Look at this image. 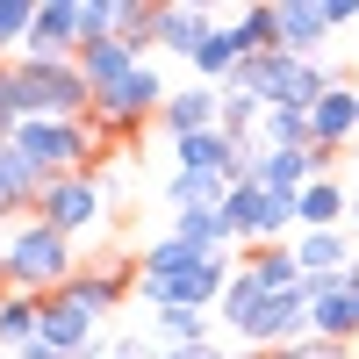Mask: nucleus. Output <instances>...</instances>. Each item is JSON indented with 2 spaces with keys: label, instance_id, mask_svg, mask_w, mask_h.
I'll return each mask as SVG.
<instances>
[{
  "label": "nucleus",
  "instance_id": "nucleus-1",
  "mask_svg": "<svg viewBox=\"0 0 359 359\" xmlns=\"http://www.w3.org/2000/svg\"><path fill=\"white\" fill-rule=\"evenodd\" d=\"M230 273H237L230 252H194V245H180L172 230L137 252V294L151 309H216Z\"/></svg>",
  "mask_w": 359,
  "mask_h": 359
},
{
  "label": "nucleus",
  "instance_id": "nucleus-2",
  "mask_svg": "<svg viewBox=\"0 0 359 359\" xmlns=\"http://www.w3.org/2000/svg\"><path fill=\"white\" fill-rule=\"evenodd\" d=\"M79 273V259H72V237H57L50 223H15L8 230V252H0V287H15V294H57Z\"/></svg>",
  "mask_w": 359,
  "mask_h": 359
},
{
  "label": "nucleus",
  "instance_id": "nucleus-3",
  "mask_svg": "<svg viewBox=\"0 0 359 359\" xmlns=\"http://www.w3.org/2000/svg\"><path fill=\"white\" fill-rule=\"evenodd\" d=\"M22 72V101H29V123H79L94 115V86H86L79 57H15Z\"/></svg>",
  "mask_w": 359,
  "mask_h": 359
},
{
  "label": "nucleus",
  "instance_id": "nucleus-4",
  "mask_svg": "<svg viewBox=\"0 0 359 359\" xmlns=\"http://www.w3.org/2000/svg\"><path fill=\"white\" fill-rule=\"evenodd\" d=\"M223 223H230V237L245 252H259V245H294V201L287 194H266L259 180H237V187L223 194Z\"/></svg>",
  "mask_w": 359,
  "mask_h": 359
},
{
  "label": "nucleus",
  "instance_id": "nucleus-5",
  "mask_svg": "<svg viewBox=\"0 0 359 359\" xmlns=\"http://www.w3.org/2000/svg\"><path fill=\"white\" fill-rule=\"evenodd\" d=\"M101 216H108V180L101 172H65V180H50L43 201H36V223H50L57 237H72V245L94 237Z\"/></svg>",
  "mask_w": 359,
  "mask_h": 359
},
{
  "label": "nucleus",
  "instance_id": "nucleus-6",
  "mask_svg": "<svg viewBox=\"0 0 359 359\" xmlns=\"http://www.w3.org/2000/svg\"><path fill=\"white\" fill-rule=\"evenodd\" d=\"M158 108H165V79H158L151 57H144L130 79H115L108 94H94V123H101L108 137H130V130H144V123H158Z\"/></svg>",
  "mask_w": 359,
  "mask_h": 359
},
{
  "label": "nucleus",
  "instance_id": "nucleus-7",
  "mask_svg": "<svg viewBox=\"0 0 359 359\" xmlns=\"http://www.w3.org/2000/svg\"><path fill=\"white\" fill-rule=\"evenodd\" d=\"M237 338H245V352H266V359H280L287 345H302V338H309V280H302V287L266 294L259 316H252Z\"/></svg>",
  "mask_w": 359,
  "mask_h": 359
},
{
  "label": "nucleus",
  "instance_id": "nucleus-8",
  "mask_svg": "<svg viewBox=\"0 0 359 359\" xmlns=\"http://www.w3.org/2000/svg\"><path fill=\"white\" fill-rule=\"evenodd\" d=\"M309 338H323V345L359 338V266L331 273V280H309Z\"/></svg>",
  "mask_w": 359,
  "mask_h": 359
},
{
  "label": "nucleus",
  "instance_id": "nucleus-9",
  "mask_svg": "<svg viewBox=\"0 0 359 359\" xmlns=\"http://www.w3.org/2000/svg\"><path fill=\"white\" fill-rule=\"evenodd\" d=\"M359 22V0H287L280 8V50L287 57H316V43L331 29H352Z\"/></svg>",
  "mask_w": 359,
  "mask_h": 359
},
{
  "label": "nucleus",
  "instance_id": "nucleus-10",
  "mask_svg": "<svg viewBox=\"0 0 359 359\" xmlns=\"http://www.w3.org/2000/svg\"><path fill=\"white\" fill-rule=\"evenodd\" d=\"M36 338H43L57 359H101V352H108L101 323L86 316V309H72L65 294H43V323H36Z\"/></svg>",
  "mask_w": 359,
  "mask_h": 359
},
{
  "label": "nucleus",
  "instance_id": "nucleus-11",
  "mask_svg": "<svg viewBox=\"0 0 359 359\" xmlns=\"http://www.w3.org/2000/svg\"><path fill=\"white\" fill-rule=\"evenodd\" d=\"M323 172H331V158H323L316 144H302V151H259V158L245 165V180H259L266 194H287V201L302 194L309 180H323Z\"/></svg>",
  "mask_w": 359,
  "mask_h": 359
},
{
  "label": "nucleus",
  "instance_id": "nucleus-12",
  "mask_svg": "<svg viewBox=\"0 0 359 359\" xmlns=\"http://www.w3.org/2000/svg\"><path fill=\"white\" fill-rule=\"evenodd\" d=\"M216 123H223V86H180V94H165V108H158V130L172 144H187V137L216 130Z\"/></svg>",
  "mask_w": 359,
  "mask_h": 359
},
{
  "label": "nucleus",
  "instance_id": "nucleus-13",
  "mask_svg": "<svg viewBox=\"0 0 359 359\" xmlns=\"http://www.w3.org/2000/svg\"><path fill=\"white\" fill-rule=\"evenodd\" d=\"M309 144L323 158H338L345 144H359V94H352V86H331V94L309 108Z\"/></svg>",
  "mask_w": 359,
  "mask_h": 359
},
{
  "label": "nucleus",
  "instance_id": "nucleus-14",
  "mask_svg": "<svg viewBox=\"0 0 359 359\" xmlns=\"http://www.w3.org/2000/svg\"><path fill=\"white\" fill-rule=\"evenodd\" d=\"M22 57H79V0H36V29Z\"/></svg>",
  "mask_w": 359,
  "mask_h": 359
},
{
  "label": "nucleus",
  "instance_id": "nucleus-15",
  "mask_svg": "<svg viewBox=\"0 0 359 359\" xmlns=\"http://www.w3.org/2000/svg\"><path fill=\"white\" fill-rule=\"evenodd\" d=\"M130 287H137V273H123V266H79V273H72L65 287H57V294H65L72 309H86V316L101 323V316H108L115 302H123Z\"/></svg>",
  "mask_w": 359,
  "mask_h": 359
},
{
  "label": "nucleus",
  "instance_id": "nucleus-16",
  "mask_svg": "<svg viewBox=\"0 0 359 359\" xmlns=\"http://www.w3.org/2000/svg\"><path fill=\"white\" fill-rule=\"evenodd\" d=\"M245 57H252V50H245V36H237V22H216V29L201 36V50L187 57V72H194V86H230Z\"/></svg>",
  "mask_w": 359,
  "mask_h": 359
},
{
  "label": "nucleus",
  "instance_id": "nucleus-17",
  "mask_svg": "<svg viewBox=\"0 0 359 359\" xmlns=\"http://www.w3.org/2000/svg\"><path fill=\"white\" fill-rule=\"evenodd\" d=\"M294 266L302 280H331V273H352V230H294Z\"/></svg>",
  "mask_w": 359,
  "mask_h": 359
},
{
  "label": "nucleus",
  "instance_id": "nucleus-18",
  "mask_svg": "<svg viewBox=\"0 0 359 359\" xmlns=\"http://www.w3.org/2000/svg\"><path fill=\"white\" fill-rule=\"evenodd\" d=\"M43 187H50V180L8 144V151H0V216H8V223H29V216H36V201H43Z\"/></svg>",
  "mask_w": 359,
  "mask_h": 359
},
{
  "label": "nucleus",
  "instance_id": "nucleus-19",
  "mask_svg": "<svg viewBox=\"0 0 359 359\" xmlns=\"http://www.w3.org/2000/svg\"><path fill=\"white\" fill-rule=\"evenodd\" d=\"M208 29H216V15H208L201 0H165L158 8V50L165 57H194Z\"/></svg>",
  "mask_w": 359,
  "mask_h": 359
},
{
  "label": "nucleus",
  "instance_id": "nucleus-20",
  "mask_svg": "<svg viewBox=\"0 0 359 359\" xmlns=\"http://www.w3.org/2000/svg\"><path fill=\"white\" fill-rule=\"evenodd\" d=\"M345 216H352V194H345V180H331V172L294 194V223H302V230H345Z\"/></svg>",
  "mask_w": 359,
  "mask_h": 359
},
{
  "label": "nucleus",
  "instance_id": "nucleus-21",
  "mask_svg": "<svg viewBox=\"0 0 359 359\" xmlns=\"http://www.w3.org/2000/svg\"><path fill=\"white\" fill-rule=\"evenodd\" d=\"M137 65H144V57H137L123 36H108V43H86V50H79V72H86V86H94V94H108V86H115V79H130Z\"/></svg>",
  "mask_w": 359,
  "mask_h": 359
},
{
  "label": "nucleus",
  "instance_id": "nucleus-22",
  "mask_svg": "<svg viewBox=\"0 0 359 359\" xmlns=\"http://www.w3.org/2000/svg\"><path fill=\"white\" fill-rule=\"evenodd\" d=\"M36 323H43V294H15V287H0V352H22L29 338H36Z\"/></svg>",
  "mask_w": 359,
  "mask_h": 359
},
{
  "label": "nucleus",
  "instance_id": "nucleus-23",
  "mask_svg": "<svg viewBox=\"0 0 359 359\" xmlns=\"http://www.w3.org/2000/svg\"><path fill=\"white\" fill-rule=\"evenodd\" d=\"M266 294H273V287H266V280L252 273V266H237V273H230V287H223V302H216V316L230 323V338H237V331H245V323L259 316V302H266Z\"/></svg>",
  "mask_w": 359,
  "mask_h": 359
},
{
  "label": "nucleus",
  "instance_id": "nucleus-24",
  "mask_svg": "<svg viewBox=\"0 0 359 359\" xmlns=\"http://www.w3.org/2000/svg\"><path fill=\"white\" fill-rule=\"evenodd\" d=\"M172 237H180V245H194V252H230V245H237L230 223H223V208H180V216H172Z\"/></svg>",
  "mask_w": 359,
  "mask_h": 359
},
{
  "label": "nucleus",
  "instance_id": "nucleus-25",
  "mask_svg": "<svg viewBox=\"0 0 359 359\" xmlns=\"http://www.w3.org/2000/svg\"><path fill=\"white\" fill-rule=\"evenodd\" d=\"M208 338V309H151V345L180 352V345H201Z\"/></svg>",
  "mask_w": 359,
  "mask_h": 359
},
{
  "label": "nucleus",
  "instance_id": "nucleus-26",
  "mask_svg": "<svg viewBox=\"0 0 359 359\" xmlns=\"http://www.w3.org/2000/svg\"><path fill=\"white\" fill-rule=\"evenodd\" d=\"M230 22H237V36H245V50H252V57L280 50V8H266V0H252V8H237Z\"/></svg>",
  "mask_w": 359,
  "mask_h": 359
},
{
  "label": "nucleus",
  "instance_id": "nucleus-27",
  "mask_svg": "<svg viewBox=\"0 0 359 359\" xmlns=\"http://www.w3.org/2000/svg\"><path fill=\"white\" fill-rule=\"evenodd\" d=\"M245 266L266 280V287H302V266H294V245H259V252H245Z\"/></svg>",
  "mask_w": 359,
  "mask_h": 359
},
{
  "label": "nucleus",
  "instance_id": "nucleus-28",
  "mask_svg": "<svg viewBox=\"0 0 359 359\" xmlns=\"http://www.w3.org/2000/svg\"><path fill=\"white\" fill-rule=\"evenodd\" d=\"M158 8H165V0H123V29H115V36H123L137 57L158 50Z\"/></svg>",
  "mask_w": 359,
  "mask_h": 359
},
{
  "label": "nucleus",
  "instance_id": "nucleus-29",
  "mask_svg": "<svg viewBox=\"0 0 359 359\" xmlns=\"http://www.w3.org/2000/svg\"><path fill=\"white\" fill-rule=\"evenodd\" d=\"M29 29H36V0H0V57H22Z\"/></svg>",
  "mask_w": 359,
  "mask_h": 359
},
{
  "label": "nucleus",
  "instance_id": "nucleus-30",
  "mask_svg": "<svg viewBox=\"0 0 359 359\" xmlns=\"http://www.w3.org/2000/svg\"><path fill=\"white\" fill-rule=\"evenodd\" d=\"M29 123V101H22V72H15V57H0V137H15Z\"/></svg>",
  "mask_w": 359,
  "mask_h": 359
},
{
  "label": "nucleus",
  "instance_id": "nucleus-31",
  "mask_svg": "<svg viewBox=\"0 0 359 359\" xmlns=\"http://www.w3.org/2000/svg\"><path fill=\"white\" fill-rule=\"evenodd\" d=\"M280 359H352V345H323V338H302V345H287Z\"/></svg>",
  "mask_w": 359,
  "mask_h": 359
},
{
  "label": "nucleus",
  "instance_id": "nucleus-32",
  "mask_svg": "<svg viewBox=\"0 0 359 359\" xmlns=\"http://www.w3.org/2000/svg\"><path fill=\"white\" fill-rule=\"evenodd\" d=\"M158 359H230L216 338H201V345H180V352H158Z\"/></svg>",
  "mask_w": 359,
  "mask_h": 359
},
{
  "label": "nucleus",
  "instance_id": "nucleus-33",
  "mask_svg": "<svg viewBox=\"0 0 359 359\" xmlns=\"http://www.w3.org/2000/svg\"><path fill=\"white\" fill-rule=\"evenodd\" d=\"M345 194H352V216H359V165H352V180H345Z\"/></svg>",
  "mask_w": 359,
  "mask_h": 359
},
{
  "label": "nucleus",
  "instance_id": "nucleus-34",
  "mask_svg": "<svg viewBox=\"0 0 359 359\" xmlns=\"http://www.w3.org/2000/svg\"><path fill=\"white\" fill-rule=\"evenodd\" d=\"M237 359H266V352H237Z\"/></svg>",
  "mask_w": 359,
  "mask_h": 359
},
{
  "label": "nucleus",
  "instance_id": "nucleus-35",
  "mask_svg": "<svg viewBox=\"0 0 359 359\" xmlns=\"http://www.w3.org/2000/svg\"><path fill=\"white\" fill-rule=\"evenodd\" d=\"M0 151H8V137H0Z\"/></svg>",
  "mask_w": 359,
  "mask_h": 359
},
{
  "label": "nucleus",
  "instance_id": "nucleus-36",
  "mask_svg": "<svg viewBox=\"0 0 359 359\" xmlns=\"http://www.w3.org/2000/svg\"><path fill=\"white\" fill-rule=\"evenodd\" d=\"M230 359H237V352H230Z\"/></svg>",
  "mask_w": 359,
  "mask_h": 359
}]
</instances>
